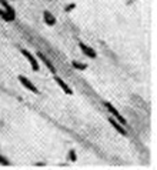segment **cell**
Listing matches in <instances>:
<instances>
[{
  "instance_id": "obj_3",
  "label": "cell",
  "mask_w": 157,
  "mask_h": 170,
  "mask_svg": "<svg viewBox=\"0 0 157 170\" xmlns=\"http://www.w3.org/2000/svg\"><path fill=\"white\" fill-rule=\"evenodd\" d=\"M0 4L3 6V10L6 11V15L9 16L10 22H13V20L16 19V11H15V9H13V7L10 6V4H9L7 0H0Z\"/></svg>"
},
{
  "instance_id": "obj_7",
  "label": "cell",
  "mask_w": 157,
  "mask_h": 170,
  "mask_svg": "<svg viewBox=\"0 0 157 170\" xmlns=\"http://www.w3.org/2000/svg\"><path fill=\"white\" fill-rule=\"evenodd\" d=\"M54 81H56L57 85H59L60 87H62V90H63V92L66 93V94H69V96H70V94H73V90H71L70 87H69V86L66 85V81H64L63 79H60L59 76H54Z\"/></svg>"
},
{
  "instance_id": "obj_1",
  "label": "cell",
  "mask_w": 157,
  "mask_h": 170,
  "mask_svg": "<svg viewBox=\"0 0 157 170\" xmlns=\"http://www.w3.org/2000/svg\"><path fill=\"white\" fill-rule=\"evenodd\" d=\"M104 104H106V107H107V110L110 111V113H112L113 116H114V119H116V120H119L120 124H123V126L127 124V120H126V119H124L123 116L120 115L119 110H116V109L113 107V104H112V103H108V102H104Z\"/></svg>"
},
{
  "instance_id": "obj_5",
  "label": "cell",
  "mask_w": 157,
  "mask_h": 170,
  "mask_svg": "<svg viewBox=\"0 0 157 170\" xmlns=\"http://www.w3.org/2000/svg\"><path fill=\"white\" fill-rule=\"evenodd\" d=\"M78 46H80V49H82V52L84 53V54L87 56V57H90V59H96V56H97V53L94 52L93 49L90 47V46H87V45H84L83 41H80L78 43Z\"/></svg>"
},
{
  "instance_id": "obj_9",
  "label": "cell",
  "mask_w": 157,
  "mask_h": 170,
  "mask_svg": "<svg viewBox=\"0 0 157 170\" xmlns=\"http://www.w3.org/2000/svg\"><path fill=\"white\" fill-rule=\"evenodd\" d=\"M43 17H45V23L47 26H54V24H56V17H54L49 10L43 11Z\"/></svg>"
},
{
  "instance_id": "obj_2",
  "label": "cell",
  "mask_w": 157,
  "mask_h": 170,
  "mask_svg": "<svg viewBox=\"0 0 157 170\" xmlns=\"http://www.w3.org/2000/svg\"><path fill=\"white\" fill-rule=\"evenodd\" d=\"M22 54L24 56L27 60H29V63L32 64V69H33L34 72H39V62L36 60V57H34V56L32 54L29 50H26V49H22Z\"/></svg>"
},
{
  "instance_id": "obj_14",
  "label": "cell",
  "mask_w": 157,
  "mask_h": 170,
  "mask_svg": "<svg viewBox=\"0 0 157 170\" xmlns=\"http://www.w3.org/2000/svg\"><path fill=\"white\" fill-rule=\"evenodd\" d=\"M4 15V10H3V9H2V7H0V17H2V16H3Z\"/></svg>"
},
{
  "instance_id": "obj_13",
  "label": "cell",
  "mask_w": 157,
  "mask_h": 170,
  "mask_svg": "<svg viewBox=\"0 0 157 170\" xmlns=\"http://www.w3.org/2000/svg\"><path fill=\"white\" fill-rule=\"evenodd\" d=\"M71 9H74V4H69V6H67V9H66V11H70Z\"/></svg>"
},
{
  "instance_id": "obj_8",
  "label": "cell",
  "mask_w": 157,
  "mask_h": 170,
  "mask_svg": "<svg viewBox=\"0 0 157 170\" xmlns=\"http://www.w3.org/2000/svg\"><path fill=\"white\" fill-rule=\"evenodd\" d=\"M108 122H110V124H112L120 134H123V136H126V134H127V132H126V129L123 127V124H120V123L117 122L114 117H110V119H108Z\"/></svg>"
},
{
  "instance_id": "obj_11",
  "label": "cell",
  "mask_w": 157,
  "mask_h": 170,
  "mask_svg": "<svg viewBox=\"0 0 157 170\" xmlns=\"http://www.w3.org/2000/svg\"><path fill=\"white\" fill-rule=\"evenodd\" d=\"M0 164H4V166H9V164H10V162H9V160L6 159L4 156H2V155H0Z\"/></svg>"
},
{
  "instance_id": "obj_12",
  "label": "cell",
  "mask_w": 157,
  "mask_h": 170,
  "mask_svg": "<svg viewBox=\"0 0 157 170\" xmlns=\"http://www.w3.org/2000/svg\"><path fill=\"white\" fill-rule=\"evenodd\" d=\"M70 160H71V162H74V160H76V152H74V150H71V152H70Z\"/></svg>"
},
{
  "instance_id": "obj_10",
  "label": "cell",
  "mask_w": 157,
  "mask_h": 170,
  "mask_svg": "<svg viewBox=\"0 0 157 170\" xmlns=\"http://www.w3.org/2000/svg\"><path fill=\"white\" fill-rule=\"evenodd\" d=\"M71 64H73L74 69H78V70H86V67H87L86 64H83V63H80V62H76V60H73Z\"/></svg>"
},
{
  "instance_id": "obj_4",
  "label": "cell",
  "mask_w": 157,
  "mask_h": 170,
  "mask_svg": "<svg viewBox=\"0 0 157 170\" xmlns=\"http://www.w3.org/2000/svg\"><path fill=\"white\" fill-rule=\"evenodd\" d=\"M19 81H20V83H22V85H23V87H26L27 90H30V92L36 93V94H37V93H39V90L36 89V86H34L33 83H32V81H30L29 79L26 77V76H22V74H20V76H19Z\"/></svg>"
},
{
  "instance_id": "obj_6",
  "label": "cell",
  "mask_w": 157,
  "mask_h": 170,
  "mask_svg": "<svg viewBox=\"0 0 157 170\" xmlns=\"http://www.w3.org/2000/svg\"><path fill=\"white\" fill-rule=\"evenodd\" d=\"M37 57H39V59H40L43 63H45L46 67H47V69H49V70L52 72L53 74H56V69H54V66H53V63L50 62V60L47 59V57H46V56L43 54V53H41V52H37Z\"/></svg>"
}]
</instances>
